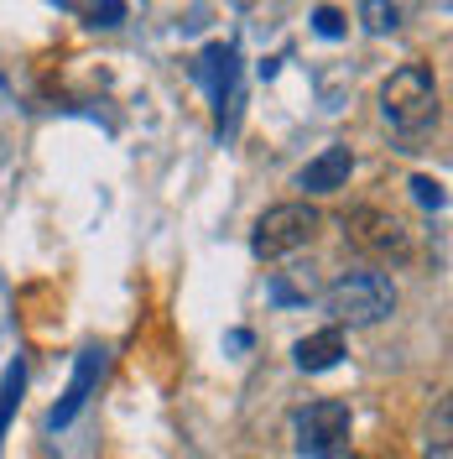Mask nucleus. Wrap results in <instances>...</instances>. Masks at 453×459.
Masks as SVG:
<instances>
[{"instance_id":"nucleus-1","label":"nucleus","mask_w":453,"mask_h":459,"mask_svg":"<svg viewBox=\"0 0 453 459\" xmlns=\"http://www.w3.org/2000/svg\"><path fill=\"white\" fill-rule=\"evenodd\" d=\"M380 120L397 131L401 142H417L443 120V89H438L427 63H401L397 74L380 84Z\"/></svg>"},{"instance_id":"nucleus-2","label":"nucleus","mask_w":453,"mask_h":459,"mask_svg":"<svg viewBox=\"0 0 453 459\" xmlns=\"http://www.w3.org/2000/svg\"><path fill=\"white\" fill-rule=\"evenodd\" d=\"M323 308L334 314V329H370L397 314V282L386 272H344L323 287Z\"/></svg>"},{"instance_id":"nucleus-3","label":"nucleus","mask_w":453,"mask_h":459,"mask_svg":"<svg viewBox=\"0 0 453 459\" xmlns=\"http://www.w3.org/2000/svg\"><path fill=\"white\" fill-rule=\"evenodd\" d=\"M349 438H355V418L349 407L334 397H318L308 407H297L292 418V444L303 459H344L349 455Z\"/></svg>"},{"instance_id":"nucleus-4","label":"nucleus","mask_w":453,"mask_h":459,"mask_svg":"<svg viewBox=\"0 0 453 459\" xmlns=\"http://www.w3.org/2000/svg\"><path fill=\"white\" fill-rule=\"evenodd\" d=\"M318 209L312 204H277V209H266L251 230V251L261 261H282L292 251H303L312 246V235H318Z\"/></svg>"},{"instance_id":"nucleus-5","label":"nucleus","mask_w":453,"mask_h":459,"mask_svg":"<svg viewBox=\"0 0 453 459\" xmlns=\"http://www.w3.org/2000/svg\"><path fill=\"white\" fill-rule=\"evenodd\" d=\"M344 235H349V246L355 251H365L375 261H406L412 256V235L401 225L397 214H386V209H349L344 214Z\"/></svg>"},{"instance_id":"nucleus-6","label":"nucleus","mask_w":453,"mask_h":459,"mask_svg":"<svg viewBox=\"0 0 453 459\" xmlns=\"http://www.w3.org/2000/svg\"><path fill=\"white\" fill-rule=\"evenodd\" d=\"M99 376H105V350H84L79 355V371H73V381H68V392H63V402L53 407V418H47V429H68L79 412L89 407V397H94V386H99Z\"/></svg>"},{"instance_id":"nucleus-7","label":"nucleus","mask_w":453,"mask_h":459,"mask_svg":"<svg viewBox=\"0 0 453 459\" xmlns=\"http://www.w3.org/2000/svg\"><path fill=\"white\" fill-rule=\"evenodd\" d=\"M349 172H355V152H349V146H323L308 168L297 172V188H308V194H334V188L349 183Z\"/></svg>"},{"instance_id":"nucleus-8","label":"nucleus","mask_w":453,"mask_h":459,"mask_svg":"<svg viewBox=\"0 0 453 459\" xmlns=\"http://www.w3.org/2000/svg\"><path fill=\"white\" fill-rule=\"evenodd\" d=\"M292 360H297V371H308V376L334 371V366L344 360V329H318V334H308V340H297Z\"/></svg>"},{"instance_id":"nucleus-9","label":"nucleus","mask_w":453,"mask_h":459,"mask_svg":"<svg viewBox=\"0 0 453 459\" xmlns=\"http://www.w3.org/2000/svg\"><path fill=\"white\" fill-rule=\"evenodd\" d=\"M401 22H406V11L391 0H360V27L370 37H391V31H401Z\"/></svg>"},{"instance_id":"nucleus-10","label":"nucleus","mask_w":453,"mask_h":459,"mask_svg":"<svg viewBox=\"0 0 453 459\" xmlns=\"http://www.w3.org/2000/svg\"><path fill=\"white\" fill-rule=\"evenodd\" d=\"M427 459H453V402L443 397L427 423Z\"/></svg>"},{"instance_id":"nucleus-11","label":"nucleus","mask_w":453,"mask_h":459,"mask_svg":"<svg viewBox=\"0 0 453 459\" xmlns=\"http://www.w3.org/2000/svg\"><path fill=\"white\" fill-rule=\"evenodd\" d=\"M412 194H417L423 209H443V204H449V194H443V183H438V178H412Z\"/></svg>"},{"instance_id":"nucleus-12","label":"nucleus","mask_w":453,"mask_h":459,"mask_svg":"<svg viewBox=\"0 0 453 459\" xmlns=\"http://www.w3.org/2000/svg\"><path fill=\"white\" fill-rule=\"evenodd\" d=\"M312 27H318V37H344V16L334 5H318L312 11Z\"/></svg>"},{"instance_id":"nucleus-13","label":"nucleus","mask_w":453,"mask_h":459,"mask_svg":"<svg viewBox=\"0 0 453 459\" xmlns=\"http://www.w3.org/2000/svg\"><path fill=\"white\" fill-rule=\"evenodd\" d=\"M391 5H401V11H412V5H423V0H391Z\"/></svg>"}]
</instances>
